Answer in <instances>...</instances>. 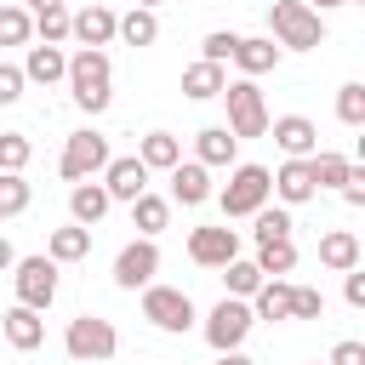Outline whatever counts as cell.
Masks as SVG:
<instances>
[{"label": "cell", "instance_id": "2", "mask_svg": "<svg viewBox=\"0 0 365 365\" xmlns=\"http://www.w3.org/2000/svg\"><path fill=\"white\" fill-rule=\"evenodd\" d=\"M63 80H68V91H74V103H80L86 114H103V108L114 103V91H108V86H114L108 51H86V46H80V51L68 57V74H63Z\"/></svg>", "mask_w": 365, "mask_h": 365}, {"label": "cell", "instance_id": "15", "mask_svg": "<svg viewBox=\"0 0 365 365\" xmlns=\"http://www.w3.org/2000/svg\"><path fill=\"white\" fill-rule=\"evenodd\" d=\"M0 331H6V342H11L17 354H34V348L46 342V319H40L34 308H23V302H11V308L0 314Z\"/></svg>", "mask_w": 365, "mask_h": 365}, {"label": "cell", "instance_id": "9", "mask_svg": "<svg viewBox=\"0 0 365 365\" xmlns=\"http://www.w3.org/2000/svg\"><path fill=\"white\" fill-rule=\"evenodd\" d=\"M251 302H240V297H222L211 314H205V342L217 348V354H228V348H240L245 336H251Z\"/></svg>", "mask_w": 365, "mask_h": 365}, {"label": "cell", "instance_id": "28", "mask_svg": "<svg viewBox=\"0 0 365 365\" xmlns=\"http://www.w3.org/2000/svg\"><path fill=\"white\" fill-rule=\"evenodd\" d=\"M114 34H120L125 46H154V40H160V17L143 11V6H131L125 17H114Z\"/></svg>", "mask_w": 365, "mask_h": 365}, {"label": "cell", "instance_id": "10", "mask_svg": "<svg viewBox=\"0 0 365 365\" xmlns=\"http://www.w3.org/2000/svg\"><path fill=\"white\" fill-rule=\"evenodd\" d=\"M188 257H194L200 268H228V262L240 257V228H228V222L194 228V234H188Z\"/></svg>", "mask_w": 365, "mask_h": 365}, {"label": "cell", "instance_id": "27", "mask_svg": "<svg viewBox=\"0 0 365 365\" xmlns=\"http://www.w3.org/2000/svg\"><path fill=\"white\" fill-rule=\"evenodd\" d=\"M165 222H171V200H160V194H137V200H131V228H137L143 240H154Z\"/></svg>", "mask_w": 365, "mask_h": 365}, {"label": "cell", "instance_id": "25", "mask_svg": "<svg viewBox=\"0 0 365 365\" xmlns=\"http://www.w3.org/2000/svg\"><path fill=\"white\" fill-rule=\"evenodd\" d=\"M251 319H291V285L285 279H262L251 291Z\"/></svg>", "mask_w": 365, "mask_h": 365}, {"label": "cell", "instance_id": "24", "mask_svg": "<svg viewBox=\"0 0 365 365\" xmlns=\"http://www.w3.org/2000/svg\"><path fill=\"white\" fill-rule=\"evenodd\" d=\"M46 257L63 268V262H80V257H91V228H80V222H68V228H51V240H46Z\"/></svg>", "mask_w": 365, "mask_h": 365}, {"label": "cell", "instance_id": "48", "mask_svg": "<svg viewBox=\"0 0 365 365\" xmlns=\"http://www.w3.org/2000/svg\"><path fill=\"white\" fill-rule=\"evenodd\" d=\"M137 6H143V11H154V6H160V0H137Z\"/></svg>", "mask_w": 365, "mask_h": 365}, {"label": "cell", "instance_id": "41", "mask_svg": "<svg viewBox=\"0 0 365 365\" xmlns=\"http://www.w3.org/2000/svg\"><path fill=\"white\" fill-rule=\"evenodd\" d=\"M325 365H365V342H354V336H342L336 348H331V359Z\"/></svg>", "mask_w": 365, "mask_h": 365}, {"label": "cell", "instance_id": "42", "mask_svg": "<svg viewBox=\"0 0 365 365\" xmlns=\"http://www.w3.org/2000/svg\"><path fill=\"white\" fill-rule=\"evenodd\" d=\"M342 200H348V205H354V211H359V205H365V171H359V165H354V171H348V182H342Z\"/></svg>", "mask_w": 365, "mask_h": 365}, {"label": "cell", "instance_id": "33", "mask_svg": "<svg viewBox=\"0 0 365 365\" xmlns=\"http://www.w3.org/2000/svg\"><path fill=\"white\" fill-rule=\"evenodd\" d=\"M29 34H34V17L23 6H6L0 0V46H29Z\"/></svg>", "mask_w": 365, "mask_h": 365}, {"label": "cell", "instance_id": "29", "mask_svg": "<svg viewBox=\"0 0 365 365\" xmlns=\"http://www.w3.org/2000/svg\"><path fill=\"white\" fill-rule=\"evenodd\" d=\"M251 262H257V274H262V279H285V274L297 268V245H291V240L257 245V257H251Z\"/></svg>", "mask_w": 365, "mask_h": 365}, {"label": "cell", "instance_id": "22", "mask_svg": "<svg viewBox=\"0 0 365 365\" xmlns=\"http://www.w3.org/2000/svg\"><path fill=\"white\" fill-rule=\"evenodd\" d=\"M234 148H240V137L228 131V125H205L200 137H194V160L211 171V165H234Z\"/></svg>", "mask_w": 365, "mask_h": 365}, {"label": "cell", "instance_id": "4", "mask_svg": "<svg viewBox=\"0 0 365 365\" xmlns=\"http://www.w3.org/2000/svg\"><path fill=\"white\" fill-rule=\"evenodd\" d=\"M63 348H68L74 365H103V359L120 354V331H114L108 319H97V314H80V319H68Z\"/></svg>", "mask_w": 365, "mask_h": 365}, {"label": "cell", "instance_id": "47", "mask_svg": "<svg viewBox=\"0 0 365 365\" xmlns=\"http://www.w3.org/2000/svg\"><path fill=\"white\" fill-rule=\"evenodd\" d=\"M46 6H63V0H29V17H34V11H46Z\"/></svg>", "mask_w": 365, "mask_h": 365}, {"label": "cell", "instance_id": "40", "mask_svg": "<svg viewBox=\"0 0 365 365\" xmlns=\"http://www.w3.org/2000/svg\"><path fill=\"white\" fill-rule=\"evenodd\" d=\"M23 86H29L23 68H17V63H0V108H11V103L23 97Z\"/></svg>", "mask_w": 365, "mask_h": 365}, {"label": "cell", "instance_id": "39", "mask_svg": "<svg viewBox=\"0 0 365 365\" xmlns=\"http://www.w3.org/2000/svg\"><path fill=\"white\" fill-rule=\"evenodd\" d=\"M325 314V297L314 285H291V319H319Z\"/></svg>", "mask_w": 365, "mask_h": 365}, {"label": "cell", "instance_id": "34", "mask_svg": "<svg viewBox=\"0 0 365 365\" xmlns=\"http://www.w3.org/2000/svg\"><path fill=\"white\" fill-rule=\"evenodd\" d=\"M34 34H40V46H63V40H68V6L34 11Z\"/></svg>", "mask_w": 365, "mask_h": 365}, {"label": "cell", "instance_id": "30", "mask_svg": "<svg viewBox=\"0 0 365 365\" xmlns=\"http://www.w3.org/2000/svg\"><path fill=\"white\" fill-rule=\"evenodd\" d=\"M308 171H314V188H342V182H348V171H354V160L314 148V154H308Z\"/></svg>", "mask_w": 365, "mask_h": 365}, {"label": "cell", "instance_id": "38", "mask_svg": "<svg viewBox=\"0 0 365 365\" xmlns=\"http://www.w3.org/2000/svg\"><path fill=\"white\" fill-rule=\"evenodd\" d=\"M336 120H342V125H365V86H359V80H348V86L336 91Z\"/></svg>", "mask_w": 365, "mask_h": 365}, {"label": "cell", "instance_id": "20", "mask_svg": "<svg viewBox=\"0 0 365 365\" xmlns=\"http://www.w3.org/2000/svg\"><path fill=\"white\" fill-rule=\"evenodd\" d=\"M108 205H114V200H108L103 182H74V188H68V217H74L80 228H97V222L108 217Z\"/></svg>", "mask_w": 365, "mask_h": 365}, {"label": "cell", "instance_id": "13", "mask_svg": "<svg viewBox=\"0 0 365 365\" xmlns=\"http://www.w3.org/2000/svg\"><path fill=\"white\" fill-rule=\"evenodd\" d=\"M103 188H108V200H137V194H148V165L137 160V154H114L108 165H103Z\"/></svg>", "mask_w": 365, "mask_h": 365}, {"label": "cell", "instance_id": "6", "mask_svg": "<svg viewBox=\"0 0 365 365\" xmlns=\"http://www.w3.org/2000/svg\"><path fill=\"white\" fill-rule=\"evenodd\" d=\"M114 154H108V137L103 131H68V143H63V160H57V171H63V182H91L103 165H108Z\"/></svg>", "mask_w": 365, "mask_h": 365}, {"label": "cell", "instance_id": "46", "mask_svg": "<svg viewBox=\"0 0 365 365\" xmlns=\"http://www.w3.org/2000/svg\"><path fill=\"white\" fill-rule=\"evenodd\" d=\"M217 365H251V359H245L240 348H228V354H217Z\"/></svg>", "mask_w": 365, "mask_h": 365}, {"label": "cell", "instance_id": "26", "mask_svg": "<svg viewBox=\"0 0 365 365\" xmlns=\"http://www.w3.org/2000/svg\"><path fill=\"white\" fill-rule=\"evenodd\" d=\"M137 160H143L148 171H171V165L182 160V143H177L171 131H148V137L137 143Z\"/></svg>", "mask_w": 365, "mask_h": 365}, {"label": "cell", "instance_id": "43", "mask_svg": "<svg viewBox=\"0 0 365 365\" xmlns=\"http://www.w3.org/2000/svg\"><path fill=\"white\" fill-rule=\"evenodd\" d=\"M342 297H348L354 308H365V274H359V268H348V274H342Z\"/></svg>", "mask_w": 365, "mask_h": 365}, {"label": "cell", "instance_id": "7", "mask_svg": "<svg viewBox=\"0 0 365 365\" xmlns=\"http://www.w3.org/2000/svg\"><path fill=\"white\" fill-rule=\"evenodd\" d=\"M11 285H17V302L23 308H34V314H46L51 302H57V262L40 251V257H17L11 262Z\"/></svg>", "mask_w": 365, "mask_h": 365}, {"label": "cell", "instance_id": "49", "mask_svg": "<svg viewBox=\"0 0 365 365\" xmlns=\"http://www.w3.org/2000/svg\"><path fill=\"white\" fill-rule=\"evenodd\" d=\"M308 365H325V359H308Z\"/></svg>", "mask_w": 365, "mask_h": 365}, {"label": "cell", "instance_id": "45", "mask_svg": "<svg viewBox=\"0 0 365 365\" xmlns=\"http://www.w3.org/2000/svg\"><path fill=\"white\" fill-rule=\"evenodd\" d=\"M11 262H17V251H11V240H6V234H0V274H6V268H11Z\"/></svg>", "mask_w": 365, "mask_h": 365}, {"label": "cell", "instance_id": "8", "mask_svg": "<svg viewBox=\"0 0 365 365\" xmlns=\"http://www.w3.org/2000/svg\"><path fill=\"white\" fill-rule=\"evenodd\" d=\"M143 319L154 331H188L200 314H194L188 291H177V285H143Z\"/></svg>", "mask_w": 365, "mask_h": 365}, {"label": "cell", "instance_id": "21", "mask_svg": "<svg viewBox=\"0 0 365 365\" xmlns=\"http://www.w3.org/2000/svg\"><path fill=\"white\" fill-rule=\"evenodd\" d=\"M68 74V51L63 46H29V57H23V80H34V86H57Z\"/></svg>", "mask_w": 365, "mask_h": 365}, {"label": "cell", "instance_id": "3", "mask_svg": "<svg viewBox=\"0 0 365 365\" xmlns=\"http://www.w3.org/2000/svg\"><path fill=\"white\" fill-rule=\"evenodd\" d=\"M268 194H274V182H268V165H228V182L217 188V205H222V217L234 222V217H257L262 205H268Z\"/></svg>", "mask_w": 365, "mask_h": 365}, {"label": "cell", "instance_id": "18", "mask_svg": "<svg viewBox=\"0 0 365 365\" xmlns=\"http://www.w3.org/2000/svg\"><path fill=\"white\" fill-rule=\"evenodd\" d=\"M359 257H365V245H359V234H354V228H331V234H319V262H325L331 274L359 268Z\"/></svg>", "mask_w": 365, "mask_h": 365}, {"label": "cell", "instance_id": "17", "mask_svg": "<svg viewBox=\"0 0 365 365\" xmlns=\"http://www.w3.org/2000/svg\"><path fill=\"white\" fill-rule=\"evenodd\" d=\"M279 46L268 40V34H240V46H234V63H240V74L245 80H257V74H268V68H279Z\"/></svg>", "mask_w": 365, "mask_h": 365}, {"label": "cell", "instance_id": "36", "mask_svg": "<svg viewBox=\"0 0 365 365\" xmlns=\"http://www.w3.org/2000/svg\"><path fill=\"white\" fill-rule=\"evenodd\" d=\"M34 160V143L23 131H0V171H23Z\"/></svg>", "mask_w": 365, "mask_h": 365}, {"label": "cell", "instance_id": "35", "mask_svg": "<svg viewBox=\"0 0 365 365\" xmlns=\"http://www.w3.org/2000/svg\"><path fill=\"white\" fill-rule=\"evenodd\" d=\"M222 279H228V297H240V302H251V291L262 285V274H257V262H245V257H234V262L222 268Z\"/></svg>", "mask_w": 365, "mask_h": 365}, {"label": "cell", "instance_id": "12", "mask_svg": "<svg viewBox=\"0 0 365 365\" xmlns=\"http://www.w3.org/2000/svg\"><path fill=\"white\" fill-rule=\"evenodd\" d=\"M268 131H274V143H279L285 160H308L319 148V125L308 114H279V120H268Z\"/></svg>", "mask_w": 365, "mask_h": 365}, {"label": "cell", "instance_id": "32", "mask_svg": "<svg viewBox=\"0 0 365 365\" xmlns=\"http://www.w3.org/2000/svg\"><path fill=\"white\" fill-rule=\"evenodd\" d=\"M29 200H34V188L23 182V171H0V222L29 211Z\"/></svg>", "mask_w": 365, "mask_h": 365}, {"label": "cell", "instance_id": "16", "mask_svg": "<svg viewBox=\"0 0 365 365\" xmlns=\"http://www.w3.org/2000/svg\"><path fill=\"white\" fill-rule=\"evenodd\" d=\"M217 188H211V171L200 165V160H177L171 165V200L177 205H205Z\"/></svg>", "mask_w": 365, "mask_h": 365}, {"label": "cell", "instance_id": "19", "mask_svg": "<svg viewBox=\"0 0 365 365\" xmlns=\"http://www.w3.org/2000/svg\"><path fill=\"white\" fill-rule=\"evenodd\" d=\"M268 182H274V194H279L285 205H302V200H314V194H319V188H314L308 160H285L279 171H268Z\"/></svg>", "mask_w": 365, "mask_h": 365}, {"label": "cell", "instance_id": "1", "mask_svg": "<svg viewBox=\"0 0 365 365\" xmlns=\"http://www.w3.org/2000/svg\"><path fill=\"white\" fill-rule=\"evenodd\" d=\"M268 40L279 51H314V46H325V17L308 11L302 0H274L268 6Z\"/></svg>", "mask_w": 365, "mask_h": 365}, {"label": "cell", "instance_id": "44", "mask_svg": "<svg viewBox=\"0 0 365 365\" xmlns=\"http://www.w3.org/2000/svg\"><path fill=\"white\" fill-rule=\"evenodd\" d=\"M302 6H308V11H319V17H325V11H331V6H365V0H302Z\"/></svg>", "mask_w": 365, "mask_h": 365}, {"label": "cell", "instance_id": "23", "mask_svg": "<svg viewBox=\"0 0 365 365\" xmlns=\"http://www.w3.org/2000/svg\"><path fill=\"white\" fill-rule=\"evenodd\" d=\"M222 86H228V68H217V63H188L182 68V97H194V103L222 97Z\"/></svg>", "mask_w": 365, "mask_h": 365}, {"label": "cell", "instance_id": "11", "mask_svg": "<svg viewBox=\"0 0 365 365\" xmlns=\"http://www.w3.org/2000/svg\"><path fill=\"white\" fill-rule=\"evenodd\" d=\"M154 274H160V245L154 240H131L114 257V285L120 291H143V285H154Z\"/></svg>", "mask_w": 365, "mask_h": 365}, {"label": "cell", "instance_id": "31", "mask_svg": "<svg viewBox=\"0 0 365 365\" xmlns=\"http://www.w3.org/2000/svg\"><path fill=\"white\" fill-rule=\"evenodd\" d=\"M291 228H297V222H291V211H285V205H262L251 234H257V245H274V240H291Z\"/></svg>", "mask_w": 365, "mask_h": 365}, {"label": "cell", "instance_id": "14", "mask_svg": "<svg viewBox=\"0 0 365 365\" xmlns=\"http://www.w3.org/2000/svg\"><path fill=\"white\" fill-rule=\"evenodd\" d=\"M68 40H80L86 51H103L108 40H114V11L108 6H86V11H68Z\"/></svg>", "mask_w": 365, "mask_h": 365}, {"label": "cell", "instance_id": "5", "mask_svg": "<svg viewBox=\"0 0 365 365\" xmlns=\"http://www.w3.org/2000/svg\"><path fill=\"white\" fill-rule=\"evenodd\" d=\"M222 103H228V131L234 137H268V97L257 91V80H228L222 86Z\"/></svg>", "mask_w": 365, "mask_h": 365}, {"label": "cell", "instance_id": "37", "mask_svg": "<svg viewBox=\"0 0 365 365\" xmlns=\"http://www.w3.org/2000/svg\"><path fill=\"white\" fill-rule=\"evenodd\" d=\"M234 46H240V34H234V29H211V34L200 40V63H217V68H222V63L234 57Z\"/></svg>", "mask_w": 365, "mask_h": 365}]
</instances>
